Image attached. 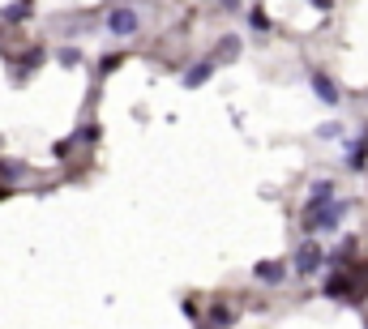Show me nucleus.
<instances>
[{
	"mask_svg": "<svg viewBox=\"0 0 368 329\" xmlns=\"http://www.w3.org/2000/svg\"><path fill=\"white\" fill-rule=\"evenodd\" d=\"M352 210V201H330V206H317V210H304V227H309V236H330L339 223H343V214Z\"/></svg>",
	"mask_w": 368,
	"mask_h": 329,
	"instance_id": "obj_1",
	"label": "nucleus"
},
{
	"mask_svg": "<svg viewBox=\"0 0 368 329\" xmlns=\"http://www.w3.org/2000/svg\"><path fill=\"white\" fill-rule=\"evenodd\" d=\"M326 261H330V257H326L322 240H304V244L296 248V257H292V270H296V278H317Z\"/></svg>",
	"mask_w": 368,
	"mask_h": 329,
	"instance_id": "obj_2",
	"label": "nucleus"
},
{
	"mask_svg": "<svg viewBox=\"0 0 368 329\" xmlns=\"http://www.w3.org/2000/svg\"><path fill=\"white\" fill-rule=\"evenodd\" d=\"M107 30H111L116 39H133V34L141 30V9H133V4H111V9H107Z\"/></svg>",
	"mask_w": 368,
	"mask_h": 329,
	"instance_id": "obj_3",
	"label": "nucleus"
},
{
	"mask_svg": "<svg viewBox=\"0 0 368 329\" xmlns=\"http://www.w3.org/2000/svg\"><path fill=\"white\" fill-rule=\"evenodd\" d=\"M309 86H313V94H317L326 107H339V103H343V94H339V86H334V77H330V73L313 69V73H309Z\"/></svg>",
	"mask_w": 368,
	"mask_h": 329,
	"instance_id": "obj_4",
	"label": "nucleus"
},
{
	"mask_svg": "<svg viewBox=\"0 0 368 329\" xmlns=\"http://www.w3.org/2000/svg\"><path fill=\"white\" fill-rule=\"evenodd\" d=\"M214 69H219V60H214V56H206V60H197L193 69H184V77H180V81H184V90H197V86H206V81L214 77Z\"/></svg>",
	"mask_w": 368,
	"mask_h": 329,
	"instance_id": "obj_5",
	"label": "nucleus"
},
{
	"mask_svg": "<svg viewBox=\"0 0 368 329\" xmlns=\"http://www.w3.org/2000/svg\"><path fill=\"white\" fill-rule=\"evenodd\" d=\"M253 278L266 283V287H283L287 283V261H257L253 265Z\"/></svg>",
	"mask_w": 368,
	"mask_h": 329,
	"instance_id": "obj_6",
	"label": "nucleus"
},
{
	"mask_svg": "<svg viewBox=\"0 0 368 329\" xmlns=\"http://www.w3.org/2000/svg\"><path fill=\"white\" fill-rule=\"evenodd\" d=\"M330 201H339V197H334V180H313V188H309V210L330 206Z\"/></svg>",
	"mask_w": 368,
	"mask_h": 329,
	"instance_id": "obj_7",
	"label": "nucleus"
},
{
	"mask_svg": "<svg viewBox=\"0 0 368 329\" xmlns=\"http://www.w3.org/2000/svg\"><path fill=\"white\" fill-rule=\"evenodd\" d=\"M30 176V167L21 158H0V184H21Z\"/></svg>",
	"mask_w": 368,
	"mask_h": 329,
	"instance_id": "obj_8",
	"label": "nucleus"
},
{
	"mask_svg": "<svg viewBox=\"0 0 368 329\" xmlns=\"http://www.w3.org/2000/svg\"><path fill=\"white\" fill-rule=\"evenodd\" d=\"M347 287H352V274H347V270H339V274L322 287V295H326V300H343V295H347Z\"/></svg>",
	"mask_w": 368,
	"mask_h": 329,
	"instance_id": "obj_9",
	"label": "nucleus"
},
{
	"mask_svg": "<svg viewBox=\"0 0 368 329\" xmlns=\"http://www.w3.org/2000/svg\"><path fill=\"white\" fill-rule=\"evenodd\" d=\"M364 158H368V128H360V141L347 150V167L352 171H364Z\"/></svg>",
	"mask_w": 368,
	"mask_h": 329,
	"instance_id": "obj_10",
	"label": "nucleus"
},
{
	"mask_svg": "<svg viewBox=\"0 0 368 329\" xmlns=\"http://www.w3.org/2000/svg\"><path fill=\"white\" fill-rule=\"evenodd\" d=\"M236 56H240V39H236V34H223L219 47H214V60L227 64V60H236Z\"/></svg>",
	"mask_w": 368,
	"mask_h": 329,
	"instance_id": "obj_11",
	"label": "nucleus"
},
{
	"mask_svg": "<svg viewBox=\"0 0 368 329\" xmlns=\"http://www.w3.org/2000/svg\"><path fill=\"white\" fill-rule=\"evenodd\" d=\"M249 26H257V34H270V17H266V9H262V4H253V9H249Z\"/></svg>",
	"mask_w": 368,
	"mask_h": 329,
	"instance_id": "obj_12",
	"label": "nucleus"
},
{
	"mask_svg": "<svg viewBox=\"0 0 368 329\" xmlns=\"http://www.w3.org/2000/svg\"><path fill=\"white\" fill-rule=\"evenodd\" d=\"M210 321H214V325H219V329H227V325H232V321H236V313H232L227 304H214V308H210Z\"/></svg>",
	"mask_w": 368,
	"mask_h": 329,
	"instance_id": "obj_13",
	"label": "nucleus"
},
{
	"mask_svg": "<svg viewBox=\"0 0 368 329\" xmlns=\"http://www.w3.org/2000/svg\"><path fill=\"white\" fill-rule=\"evenodd\" d=\"M317 137H322V141H339V137H343V124H339V120H330V124H322V128H317Z\"/></svg>",
	"mask_w": 368,
	"mask_h": 329,
	"instance_id": "obj_14",
	"label": "nucleus"
},
{
	"mask_svg": "<svg viewBox=\"0 0 368 329\" xmlns=\"http://www.w3.org/2000/svg\"><path fill=\"white\" fill-rule=\"evenodd\" d=\"M30 17V4H9L4 9V21H26Z\"/></svg>",
	"mask_w": 368,
	"mask_h": 329,
	"instance_id": "obj_15",
	"label": "nucleus"
},
{
	"mask_svg": "<svg viewBox=\"0 0 368 329\" xmlns=\"http://www.w3.org/2000/svg\"><path fill=\"white\" fill-rule=\"evenodd\" d=\"M120 64H124V56H120V51H111V56H103V60H99V73H111V69H120Z\"/></svg>",
	"mask_w": 368,
	"mask_h": 329,
	"instance_id": "obj_16",
	"label": "nucleus"
},
{
	"mask_svg": "<svg viewBox=\"0 0 368 329\" xmlns=\"http://www.w3.org/2000/svg\"><path fill=\"white\" fill-rule=\"evenodd\" d=\"M56 60H60V64H69V69H73V64H77V51H73V47H60V51H56Z\"/></svg>",
	"mask_w": 368,
	"mask_h": 329,
	"instance_id": "obj_17",
	"label": "nucleus"
},
{
	"mask_svg": "<svg viewBox=\"0 0 368 329\" xmlns=\"http://www.w3.org/2000/svg\"><path fill=\"white\" fill-rule=\"evenodd\" d=\"M180 313H184L189 321H197V304H193V300H184V304H180Z\"/></svg>",
	"mask_w": 368,
	"mask_h": 329,
	"instance_id": "obj_18",
	"label": "nucleus"
},
{
	"mask_svg": "<svg viewBox=\"0 0 368 329\" xmlns=\"http://www.w3.org/2000/svg\"><path fill=\"white\" fill-rule=\"evenodd\" d=\"M0 197H4V184H0Z\"/></svg>",
	"mask_w": 368,
	"mask_h": 329,
	"instance_id": "obj_19",
	"label": "nucleus"
}]
</instances>
